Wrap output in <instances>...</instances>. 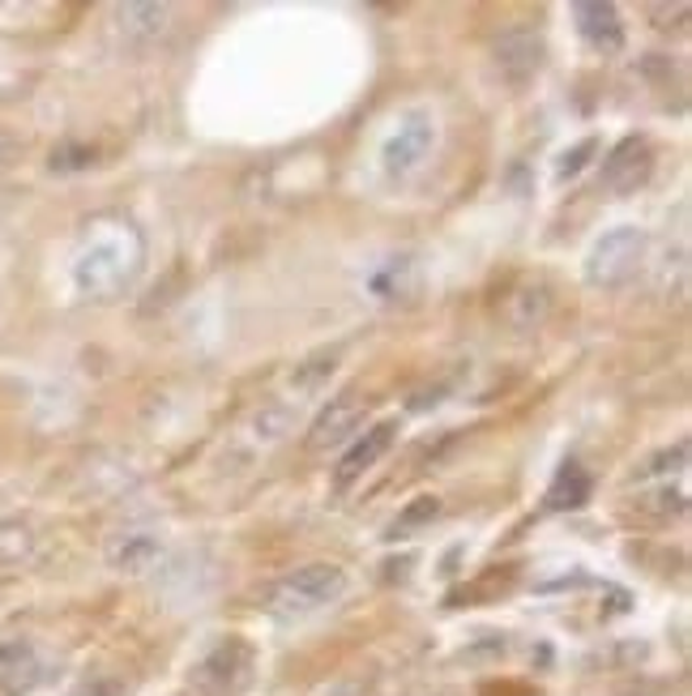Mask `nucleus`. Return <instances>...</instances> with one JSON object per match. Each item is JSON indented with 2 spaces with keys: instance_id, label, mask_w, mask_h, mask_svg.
<instances>
[{
  "instance_id": "f257e3e1",
  "label": "nucleus",
  "mask_w": 692,
  "mask_h": 696,
  "mask_svg": "<svg viewBox=\"0 0 692 696\" xmlns=\"http://www.w3.org/2000/svg\"><path fill=\"white\" fill-rule=\"evenodd\" d=\"M142 270V235L129 223H99L74 266L77 291L86 300H115L133 287Z\"/></svg>"
},
{
  "instance_id": "f03ea898",
  "label": "nucleus",
  "mask_w": 692,
  "mask_h": 696,
  "mask_svg": "<svg viewBox=\"0 0 692 696\" xmlns=\"http://www.w3.org/2000/svg\"><path fill=\"white\" fill-rule=\"evenodd\" d=\"M346 590V573L338 564H308L282 577L269 594V611L278 619H304L316 616L321 607L338 603Z\"/></svg>"
},
{
  "instance_id": "7ed1b4c3",
  "label": "nucleus",
  "mask_w": 692,
  "mask_h": 696,
  "mask_svg": "<svg viewBox=\"0 0 692 696\" xmlns=\"http://www.w3.org/2000/svg\"><path fill=\"white\" fill-rule=\"evenodd\" d=\"M253 671H257L253 646L239 637H227L192 666V688L201 696H239L253 684Z\"/></svg>"
},
{
  "instance_id": "20e7f679",
  "label": "nucleus",
  "mask_w": 692,
  "mask_h": 696,
  "mask_svg": "<svg viewBox=\"0 0 692 696\" xmlns=\"http://www.w3.org/2000/svg\"><path fill=\"white\" fill-rule=\"evenodd\" d=\"M641 257H646V232L641 227H615L590 248L585 278H590V287L615 291V287H624L637 273Z\"/></svg>"
},
{
  "instance_id": "39448f33",
  "label": "nucleus",
  "mask_w": 692,
  "mask_h": 696,
  "mask_svg": "<svg viewBox=\"0 0 692 696\" xmlns=\"http://www.w3.org/2000/svg\"><path fill=\"white\" fill-rule=\"evenodd\" d=\"M364 415H368V397H364V393L346 389L338 397H330V406L308 427V449H312V453H325V449L350 440V436L359 431V424H364Z\"/></svg>"
},
{
  "instance_id": "423d86ee",
  "label": "nucleus",
  "mask_w": 692,
  "mask_h": 696,
  "mask_svg": "<svg viewBox=\"0 0 692 696\" xmlns=\"http://www.w3.org/2000/svg\"><path fill=\"white\" fill-rule=\"evenodd\" d=\"M650 171H654L650 142H646V137H624L612 155L603 158V171H599V180H603V189H612V193L628 197V193H637V189L650 180Z\"/></svg>"
},
{
  "instance_id": "0eeeda50",
  "label": "nucleus",
  "mask_w": 692,
  "mask_h": 696,
  "mask_svg": "<svg viewBox=\"0 0 692 696\" xmlns=\"http://www.w3.org/2000/svg\"><path fill=\"white\" fill-rule=\"evenodd\" d=\"M432 142H436L432 116H423V112L406 116L398 124V133L384 142V171H389V176H411L423 158H427Z\"/></svg>"
},
{
  "instance_id": "6e6552de",
  "label": "nucleus",
  "mask_w": 692,
  "mask_h": 696,
  "mask_svg": "<svg viewBox=\"0 0 692 696\" xmlns=\"http://www.w3.org/2000/svg\"><path fill=\"white\" fill-rule=\"evenodd\" d=\"M573 22L577 31H581V40L590 43L594 52L615 56L624 47V22H620L615 4H607V0H581V4H573Z\"/></svg>"
},
{
  "instance_id": "1a4fd4ad",
  "label": "nucleus",
  "mask_w": 692,
  "mask_h": 696,
  "mask_svg": "<svg viewBox=\"0 0 692 696\" xmlns=\"http://www.w3.org/2000/svg\"><path fill=\"white\" fill-rule=\"evenodd\" d=\"M393 436H398V424H377L368 427L350 449L343 453V462H338V470H334V479H338V487H346V483H355L359 474H368L372 465L381 462L384 453H389V445H393Z\"/></svg>"
},
{
  "instance_id": "9d476101",
  "label": "nucleus",
  "mask_w": 692,
  "mask_h": 696,
  "mask_svg": "<svg viewBox=\"0 0 692 696\" xmlns=\"http://www.w3.org/2000/svg\"><path fill=\"white\" fill-rule=\"evenodd\" d=\"M158 560H163V539H158L154 530H124V535L108 547V564H112L115 573H129V577L154 569Z\"/></svg>"
},
{
  "instance_id": "9b49d317",
  "label": "nucleus",
  "mask_w": 692,
  "mask_h": 696,
  "mask_svg": "<svg viewBox=\"0 0 692 696\" xmlns=\"http://www.w3.org/2000/svg\"><path fill=\"white\" fill-rule=\"evenodd\" d=\"M496 65L509 81H526L543 65V40L535 31H509L496 43Z\"/></svg>"
},
{
  "instance_id": "f8f14e48",
  "label": "nucleus",
  "mask_w": 692,
  "mask_h": 696,
  "mask_svg": "<svg viewBox=\"0 0 692 696\" xmlns=\"http://www.w3.org/2000/svg\"><path fill=\"white\" fill-rule=\"evenodd\" d=\"M115 22L129 43H154L171 26V4H120Z\"/></svg>"
},
{
  "instance_id": "ddd939ff",
  "label": "nucleus",
  "mask_w": 692,
  "mask_h": 696,
  "mask_svg": "<svg viewBox=\"0 0 692 696\" xmlns=\"http://www.w3.org/2000/svg\"><path fill=\"white\" fill-rule=\"evenodd\" d=\"M38 680H43V666H38L31 646H9V650L0 654V693L22 696V693H31Z\"/></svg>"
},
{
  "instance_id": "4468645a",
  "label": "nucleus",
  "mask_w": 692,
  "mask_h": 696,
  "mask_svg": "<svg viewBox=\"0 0 692 696\" xmlns=\"http://www.w3.org/2000/svg\"><path fill=\"white\" fill-rule=\"evenodd\" d=\"M38 551V535L31 521H22V517H9V521H0V569H22V564H31Z\"/></svg>"
},
{
  "instance_id": "2eb2a0df",
  "label": "nucleus",
  "mask_w": 692,
  "mask_h": 696,
  "mask_svg": "<svg viewBox=\"0 0 692 696\" xmlns=\"http://www.w3.org/2000/svg\"><path fill=\"white\" fill-rule=\"evenodd\" d=\"M585 501H590V474L577 462H569L556 474V483L547 487V508H551V513H565V508H581Z\"/></svg>"
},
{
  "instance_id": "dca6fc26",
  "label": "nucleus",
  "mask_w": 692,
  "mask_h": 696,
  "mask_svg": "<svg viewBox=\"0 0 692 696\" xmlns=\"http://www.w3.org/2000/svg\"><path fill=\"white\" fill-rule=\"evenodd\" d=\"M436 513H440V501H436V496H423L420 504H411V508H406V513H402V517L393 521V539H398V535H406L411 526H423V521H432Z\"/></svg>"
},
{
  "instance_id": "f3484780",
  "label": "nucleus",
  "mask_w": 692,
  "mask_h": 696,
  "mask_svg": "<svg viewBox=\"0 0 692 696\" xmlns=\"http://www.w3.org/2000/svg\"><path fill=\"white\" fill-rule=\"evenodd\" d=\"M18 158H22V142H18L13 133H4V128H0V171H9Z\"/></svg>"
},
{
  "instance_id": "a211bd4d",
  "label": "nucleus",
  "mask_w": 692,
  "mask_h": 696,
  "mask_svg": "<svg viewBox=\"0 0 692 696\" xmlns=\"http://www.w3.org/2000/svg\"><path fill=\"white\" fill-rule=\"evenodd\" d=\"M77 696H124V688L112 684V680H90V684H81Z\"/></svg>"
}]
</instances>
